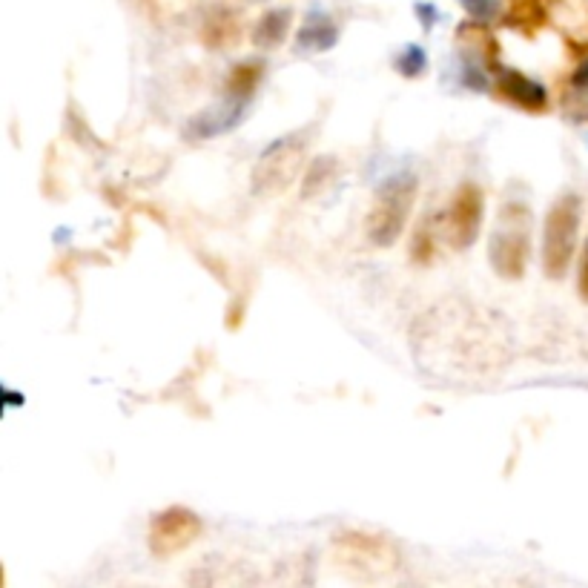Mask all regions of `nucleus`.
Here are the masks:
<instances>
[{
	"label": "nucleus",
	"mask_w": 588,
	"mask_h": 588,
	"mask_svg": "<svg viewBox=\"0 0 588 588\" xmlns=\"http://www.w3.org/2000/svg\"><path fill=\"white\" fill-rule=\"evenodd\" d=\"M299 38H302V44H310L313 49H327V46L336 44V26H330L327 21H313L299 32Z\"/></svg>",
	"instance_id": "15"
},
{
	"label": "nucleus",
	"mask_w": 588,
	"mask_h": 588,
	"mask_svg": "<svg viewBox=\"0 0 588 588\" xmlns=\"http://www.w3.org/2000/svg\"><path fill=\"white\" fill-rule=\"evenodd\" d=\"M491 267L502 279H523L531 259V213L523 204L502 207L500 227L491 236Z\"/></svg>",
	"instance_id": "4"
},
{
	"label": "nucleus",
	"mask_w": 588,
	"mask_h": 588,
	"mask_svg": "<svg viewBox=\"0 0 588 588\" xmlns=\"http://www.w3.org/2000/svg\"><path fill=\"white\" fill-rule=\"evenodd\" d=\"M580 224H583V201L577 193L560 196L543 227V273L548 279H563L574 262L580 244Z\"/></svg>",
	"instance_id": "2"
},
{
	"label": "nucleus",
	"mask_w": 588,
	"mask_h": 588,
	"mask_svg": "<svg viewBox=\"0 0 588 588\" xmlns=\"http://www.w3.org/2000/svg\"><path fill=\"white\" fill-rule=\"evenodd\" d=\"M494 92H497V98L505 101V104L523 109V112H534V115H543L551 107L548 89L540 81L523 75L520 69H505L500 75V81H497V87H494Z\"/></svg>",
	"instance_id": "8"
},
{
	"label": "nucleus",
	"mask_w": 588,
	"mask_h": 588,
	"mask_svg": "<svg viewBox=\"0 0 588 588\" xmlns=\"http://www.w3.org/2000/svg\"><path fill=\"white\" fill-rule=\"evenodd\" d=\"M290 23H293L290 9H270V12H264L259 23L253 26V44L262 46V49L279 46L287 38V32H290Z\"/></svg>",
	"instance_id": "11"
},
{
	"label": "nucleus",
	"mask_w": 588,
	"mask_h": 588,
	"mask_svg": "<svg viewBox=\"0 0 588 588\" xmlns=\"http://www.w3.org/2000/svg\"><path fill=\"white\" fill-rule=\"evenodd\" d=\"M307 153V135H284L276 144H270L256 167H253V193L256 196H276V193H284L299 173H302V161H305Z\"/></svg>",
	"instance_id": "5"
},
{
	"label": "nucleus",
	"mask_w": 588,
	"mask_h": 588,
	"mask_svg": "<svg viewBox=\"0 0 588 588\" xmlns=\"http://www.w3.org/2000/svg\"><path fill=\"white\" fill-rule=\"evenodd\" d=\"M436 256V230H434V218H425L419 227L414 230V239H411V259L416 264H431Z\"/></svg>",
	"instance_id": "14"
},
{
	"label": "nucleus",
	"mask_w": 588,
	"mask_h": 588,
	"mask_svg": "<svg viewBox=\"0 0 588 588\" xmlns=\"http://www.w3.org/2000/svg\"><path fill=\"white\" fill-rule=\"evenodd\" d=\"M416 190H419V181L411 173L393 175L376 190L368 224H365V233L373 247H393L399 241L414 210Z\"/></svg>",
	"instance_id": "1"
},
{
	"label": "nucleus",
	"mask_w": 588,
	"mask_h": 588,
	"mask_svg": "<svg viewBox=\"0 0 588 588\" xmlns=\"http://www.w3.org/2000/svg\"><path fill=\"white\" fill-rule=\"evenodd\" d=\"M577 293H580V299L588 305V241L586 250H583V259H580V270H577Z\"/></svg>",
	"instance_id": "20"
},
{
	"label": "nucleus",
	"mask_w": 588,
	"mask_h": 588,
	"mask_svg": "<svg viewBox=\"0 0 588 588\" xmlns=\"http://www.w3.org/2000/svg\"><path fill=\"white\" fill-rule=\"evenodd\" d=\"M333 557L336 563L365 580H376L391 574L399 566V551L388 537L371 531H342L333 537Z\"/></svg>",
	"instance_id": "3"
},
{
	"label": "nucleus",
	"mask_w": 588,
	"mask_h": 588,
	"mask_svg": "<svg viewBox=\"0 0 588 588\" xmlns=\"http://www.w3.org/2000/svg\"><path fill=\"white\" fill-rule=\"evenodd\" d=\"M396 66H399V72H402L405 78H416V75H422V69H425V52H422L419 46H411V49L396 61Z\"/></svg>",
	"instance_id": "17"
},
{
	"label": "nucleus",
	"mask_w": 588,
	"mask_h": 588,
	"mask_svg": "<svg viewBox=\"0 0 588 588\" xmlns=\"http://www.w3.org/2000/svg\"><path fill=\"white\" fill-rule=\"evenodd\" d=\"M568 87L574 89V92H583L588 95V58L580 61V66L571 72V78H568Z\"/></svg>",
	"instance_id": "19"
},
{
	"label": "nucleus",
	"mask_w": 588,
	"mask_h": 588,
	"mask_svg": "<svg viewBox=\"0 0 588 588\" xmlns=\"http://www.w3.org/2000/svg\"><path fill=\"white\" fill-rule=\"evenodd\" d=\"M333 170H336V161H333V158H319V161H313L310 173L305 175V196H313L316 184H319V181L325 184L327 178L333 175Z\"/></svg>",
	"instance_id": "16"
},
{
	"label": "nucleus",
	"mask_w": 588,
	"mask_h": 588,
	"mask_svg": "<svg viewBox=\"0 0 588 588\" xmlns=\"http://www.w3.org/2000/svg\"><path fill=\"white\" fill-rule=\"evenodd\" d=\"M485 216V193L474 181H465L454 193V201L445 213V239L454 250H468L480 239Z\"/></svg>",
	"instance_id": "7"
},
{
	"label": "nucleus",
	"mask_w": 588,
	"mask_h": 588,
	"mask_svg": "<svg viewBox=\"0 0 588 588\" xmlns=\"http://www.w3.org/2000/svg\"><path fill=\"white\" fill-rule=\"evenodd\" d=\"M262 64H253V61H247V64H236L230 72H227V92L230 95H236V98H247V95H253L256 87H259V81H262Z\"/></svg>",
	"instance_id": "13"
},
{
	"label": "nucleus",
	"mask_w": 588,
	"mask_h": 588,
	"mask_svg": "<svg viewBox=\"0 0 588 588\" xmlns=\"http://www.w3.org/2000/svg\"><path fill=\"white\" fill-rule=\"evenodd\" d=\"M204 534V523L196 511L173 505L161 514H155L150 523V551L161 560H170L175 554L187 551Z\"/></svg>",
	"instance_id": "6"
},
{
	"label": "nucleus",
	"mask_w": 588,
	"mask_h": 588,
	"mask_svg": "<svg viewBox=\"0 0 588 588\" xmlns=\"http://www.w3.org/2000/svg\"><path fill=\"white\" fill-rule=\"evenodd\" d=\"M201 38H204V44L210 46V49H224V46L236 44V38H239V18H236V12L233 9H216V12H210L207 21H204V29H201Z\"/></svg>",
	"instance_id": "10"
},
{
	"label": "nucleus",
	"mask_w": 588,
	"mask_h": 588,
	"mask_svg": "<svg viewBox=\"0 0 588 588\" xmlns=\"http://www.w3.org/2000/svg\"><path fill=\"white\" fill-rule=\"evenodd\" d=\"M502 23L511 26V29H520L528 38H534L548 23V3L545 0H511L508 12L502 15Z\"/></svg>",
	"instance_id": "9"
},
{
	"label": "nucleus",
	"mask_w": 588,
	"mask_h": 588,
	"mask_svg": "<svg viewBox=\"0 0 588 588\" xmlns=\"http://www.w3.org/2000/svg\"><path fill=\"white\" fill-rule=\"evenodd\" d=\"M457 38L459 41H471V44L480 49V55L485 64L497 66V61H500V46H497V38L485 29V23L482 21L462 23V26L457 29Z\"/></svg>",
	"instance_id": "12"
},
{
	"label": "nucleus",
	"mask_w": 588,
	"mask_h": 588,
	"mask_svg": "<svg viewBox=\"0 0 588 588\" xmlns=\"http://www.w3.org/2000/svg\"><path fill=\"white\" fill-rule=\"evenodd\" d=\"M462 6L474 21H491L500 15V0H462Z\"/></svg>",
	"instance_id": "18"
}]
</instances>
